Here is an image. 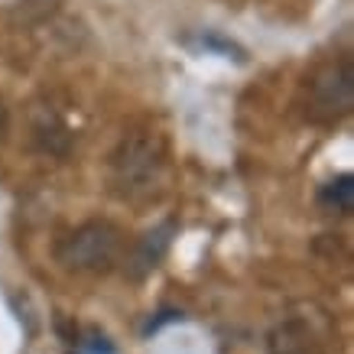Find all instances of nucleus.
Returning a JSON list of instances; mask_svg holds the SVG:
<instances>
[{"label":"nucleus","mask_w":354,"mask_h":354,"mask_svg":"<svg viewBox=\"0 0 354 354\" xmlns=\"http://www.w3.org/2000/svg\"><path fill=\"white\" fill-rule=\"evenodd\" d=\"M169 234H172V227H160V231H150V234L140 241L133 257L127 260L133 277H143V273H150L160 263V257L166 254V247H169Z\"/></svg>","instance_id":"6"},{"label":"nucleus","mask_w":354,"mask_h":354,"mask_svg":"<svg viewBox=\"0 0 354 354\" xmlns=\"http://www.w3.org/2000/svg\"><path fill=\"white\" fill-rule=\"evenodd\" d=\"M319 205L328 215H351L354 212V176H338L332 183L322 185Z\"/></svg>","instance_id":"7"},{"label":"nucleus","mask_w":354,"mask_h":354,"mask_svg":"<svg viewBox=\"0 0 354 354\" xmlns=\"http://www.w3.org/2000/svg\"><path fill=\"white\" fill-rule=\"evenodd\" d=\"M124 250V237L108 221H88L75 227L72 234L59 244V263L75 273H108L120 260Z\"/></svg>","instance_id":"2"},{"label":"nucleus","mask_w":354,"mask_h":354,"mask_svg":"<svg viewBox=\"0 0 354 354\" xmlns=\"http://www.w3.org/2000/svg\"><path fill=\"white\" fill-rule=\"evenodd\" d=\"M32 133H36V143L49 156H65L68 147H72V133L65 127V120L49 108H39L32 114Z\"/></svg>","instance_id":"5"},{"label":"nucleus","mask_w":354,"mask_h":354,"mask_svg":"<svg viewBox=\"0 0 354 354\" xmlns=\"http://www.w3.org/2000/svg\"><path fill=\"white\" fill-rule=\"evenodd\" d=\"M270 354H319L322 342L312 332V325L306 319H286L279 322L267 338Z\"/></svg>","instance_id":"4"},{"label":"nucleus","mask_w":354,"mask_h":354,"mask_svg":"<svg viewBox=\"0 0 354 354\" xmlns=\"http://www.w3.org/2000/svg\"><path fill=\"white\" fill-rule=\"evenodd\" d=\"M78 354H114V348L108 344V338H101V335H91L85 344H82V351Z\"/></svg>","instance_id":"8"},{"label":"nucleus","mask_w":354,"mask_h":354,"mask_svg":"<svg viewBox=\"0 0 354 354\" xmlns=\"http://www.w3.org/2000/svg\"><path fill=\"white\" fill-rule=\"evenodd\" d=\"M354 111V62L335 59L322 65L309 82V114L312 120L335 124V120L348 118Z\"/></svg>","instance_id":"3"},{"label":"nucleus","mask_w":354,"mask_h":354,"mask_svg":"<svg viewBox=\"0 0 354 354\" xmlns=\"http://www.w3.org/2000/svg\"><path fill=\"white\" fill-rule=\"evenodd\" d=\"M7 124H10V114H7V104L0 101V140H3V133H7Z\"/></svg>","instance_id":"9"},{"label":"nucleus","mask_w":354,"mask_h":354,"mask_svg":"<svg viewBox=\"0 0 354 354\" xmlns=\"http://www.w3.org/2000/svg\"><path fill=\"white\" fill-rule=\"evenodd\" d=\"M166 150L162 140L150 130H137L118 143L111 153V189L124 202H147L162 183Z\"/></svg>","instance_id":"1"}]
</instances>
